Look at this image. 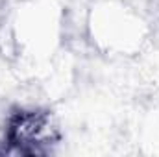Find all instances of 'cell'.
I'll return each mask as SVG.
<instances>
[{
    "mask_svg": "<svg viewBox=\"0 0 159 157\" xmlns=\"http://www.w3.org/2000/svg\"><path fill=\"white\" fill-rule=\"evenodd\" d=\"M61 142L57 118L43 107H15L6 115L0 155L41 157Z\"/></svg>",
    "mask_w": 159,
    "mask_h": 157,
    "instance_id": "6da1fadb",
    "label": "cell"
},
{
    "mask_svg": "<svg viewBox=\"0 0 159 157\" xmlns=\"http://www.w3.org/2000/svg\"><path fill=\"white\" fill-rule=\"evenodd\" d=\"M98 41L109 48H128L141 39V20L126 7H107L98 13L96 22H93Z\"/></svg>",
    "mask_w": 159,
    "mask_h": 157,
    "instance_id": "7a4b0ae2",
    "label": "cell"
}]
</instances>
